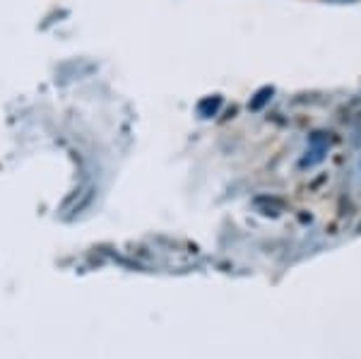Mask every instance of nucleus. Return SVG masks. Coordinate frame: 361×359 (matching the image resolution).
Wrapping results in <instances>:
<instances>
[{"label": "nucleus", "mask_w": 361, "mask_h": 359, "mask_svg": "<svg viewBox=\"0 0 361 359\" xmlns=\"http://www.w3.org/2000/svg\"><path fill=\"white\" fill-rule=\"evenodd\" d=\"M327 143H330V140H327L325 133H316L313 138H311V155H313V160H311V162H318L320 160L323 152L327 150Z\"/></svg>", "instance_id": "obj_1"}, {"label": "nucleus", "mask_w": 361, "mask_h": 359, "mask_svg": "<svg viewBox=\"0 0 361 359\" xmlns=\"http://www.w3.org/2000/svg\"><path fill=\"white\" fill-rule=\"evenodd\" d=\"M217 108H220V97H207V99H202L198 104V111L202 116H212Z\"/></svg>", "instance_id": "obj_2"}, {"label": "nucleus", "mask_w": 361, "mask_h": 359, "mask_svg": "<svg viewBox=\"0 0 361 359\" xmlns=\"http://www.w3.org/2000/svg\"><path fill=\"white\" fill-rule=\"evenodd\" d=\"M327 3H357V0H327Z\"/></svg>", "instance_id": "obj_3"}]
</instances>
